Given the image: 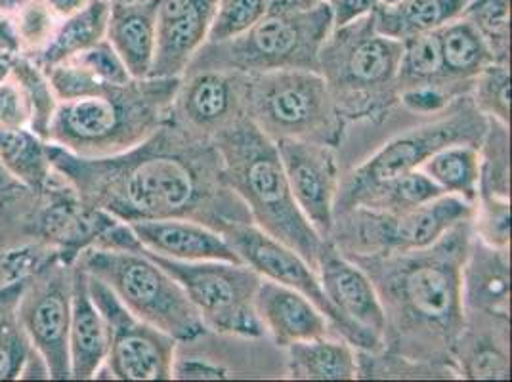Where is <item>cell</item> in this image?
<instances>
[{
    "mask_svg": "<svg viewBox=\"0 0 512 382\" xmlns=\"http://www.w3.org/2000/svg\"><path fill=\"white\" fill-rule=\"evenodd\" d=\"M255 308L266 339L279 350L302 340L335 335L329 319L310 298L276 281H260Z\"/></svg>",
    "mask_w": 512,
    "mask_h": 382,
    "instance_id": "20",
    "label": "cell"
},
{
    "mask_svg": "<svg viewBox=\"0 0 512 382\" xmlns=\"http://www.w3.org/2000/svg\"><path fill=\"white\" fill-rule=\"evenodd\" d=\"M245 117L272 142L306 140L341 149L346 123L320 71L243 75Z\"/></svg>",
    "mask_w": 512,
    "mask_h": 382,
    "instance_id": "8",
    "label": "cell"
},
{
    "mask_svg": "<svg viewBox=\"0 0 512 382\" xmlns=\"http://www.w3.org/2000/svg\"><path fill=\"white\" fill-rule=\"evenodd\" d=\"M27 190L29 188H25L16 178H12L10 172L4 169L2 163H0V207L18 199Z\"/></svg>",
    "mask_w": 512,
    "mask_h": 382,
    "instance_id": "45",
    "label": "cell"
},
{
    "mask_svg": "<svg viewBox=\"0 0 512 382\" xmlns=\"http://www.w3.org/2000/svg\"><path fill=\"white\" fill-rule=\"evenodd\" d=\"M27 0H0V14L14 16Z\"/></svg>",
    "mask_w": 512,
    "mask_h": 382,
    "instance_id": "47",
    "label": "cell"
},
{
    "mask_svg": "<svg viewBox=\"0 0 512 382\" xmlns=\"http://www.w3.org/2000/svg\"><path fill=\"white\" fill-rule=\"evenodd\" d=\"M157 0L113 2L107 20L106 39L119 54L132 79L150 77L155 54Z\"/></svg>",
    "mask_w": 512,
    "mask_h": 382,
    "instance_id": "24",
    "label": "cell"
},
{
    "mask_svg": "<svg viewBox=\"0 0 512 382\" xmlns=\"http://www.w3.org/2000/svg\"><path fill=\"white\" fill-rule=\"evenodd\" d=\"M438 41L444 75L451 83L472 85L474 77L493 62L488 44L463 18L438 29Z\"/></svg>",
    "mask_w": 512,
    "mask_h": 382,
    "instance_id": "29",
    "label": "cell"
},
{
    "mask_svg": "<svg viewBox=\"0 0 512 382\" xmlns=\"http://www.w3.org/2000/svg\"><path fill=\"white\" fill-rule=\"evenodd\" d=\"M222 235L243 264L253 268L262 279L276 281L310 298L325 314V318L329 319L335 335H341L339 316L323 295L318 272L308 260H304L297 251L283 245L272 235L256 228L253 222L232 226Z\"/></svg>",
    "mask_w": 512,
    "mask_h": 382,
    "instance_id": "17",
    "label": "cell"
},
{
    "mask_svg": "<svg viewBox=\"0 0 512 382\" xmlns=\"http://www.w3.org/2000/svg\"><path fill=\"white\" fill-rule=\"evenodd\" d=\"M14 23L20 37L22 56L35 60L50 43L60 18L41 0H27L14 14Z\"/></svg>",
    "mask_w": 512,
    "mask_h": 382,
    "instance_id": "40",
    "label": "cell"
},
{
    "mask_svg": "<svg viewBox=\"0 0 512 382\" xmlns=\"http://www.w3.org/2000/svg\"><path fill=\"white\" fill-rule=\"evenodd\" d=\"M272 0H216L207 43H226L243 35L270 8Z\"/></svg>",
    "mask_w": 512,
    "mask_h": 382,
    "instance_id": "39",
    "label": "cell"
},
{
    "mask_svg": "<svg viewBox=\"0 0 512 382\" xmlns=\"http://www.w3.org/2000/svg\"><path fill=\"white\" fill-rule=\"evenodd\" d=\"M88 287L109 331L106 365L96 379L171 381L178 340L134 316L100 279L90 274Z\"/></svg>",
    "mask_w": 512,
    "mask_h": 382,
    "instance_id": "12",
    "label": "cell"
},
{
    "mask_svg": "<svg viewBox=\"0 0 512 382\" xmlns=\"http://www.w3.org/2000/svg\"><path fill=\"white\" fill-rule=\"evenodd\" d=\"M469 0H394L371 12L375 29L394 41L434 33L463 16Z\"/></svg>",
    "mask_w": 512,
    "mask_h": 382,
    "instance_id": "26",
    "label": "cell"
},
{
    "mask_svg": "<svg viewBox=\"0 0 512 382\" xmlns=\"http://www.w3.org/2000/svg\"><path fill=\"white\" fill-rule=\"evenodd\" d=\"M77 264L100 279L134 316L172 339L186 342L207 333L184 289L144 253L127 224H113L100 237L98 247H88L79 255Z\"/></svg>",
    "mask_w": 512,
    "mask_h": 382,
    "instance_id": "6",
    "label": "cell"
},
{
    "mask_svg": "<svg viewBox=\"0 0 512 382\" xmlns=\"http://www.w3.org/2000/svg\"><path fill=\"white\" fill-rule=\"evenodd\" d=\"M488 117L474 106L469 96H461L436 117L411 123L386 136L358 165L342 170L335 213L350 209L363 191L421 169L428 157L451 144L480 146Z\"/></svg>",
    "mask_w": 512,
    "mask_h": 382,
    "instance_id": "9",
    "label": "cell"
},
{
    "mask_svg": "<svg viewBox=\"0 0 512 382\" xmlns=\"http://www.w3.org/2000/svg\"><path fill=\"white\" fill-rule=\"evenodd\" d=\"M109 12L111 0H92L83 10L60 20L50 43L46 44L35 62L44 71H48L54 65L62 64L65 60L85 52L90 46L104 41Z\"/></svg>",
    "mask_w": 512,
    "mask_h": 382,
    "instance_id": "27",
    "label": "cell"
},
{
    "mask_svg": "<svg viewBox=\"0 0 512 382\" xmlns=\"http://www.w3.org/2000/svg\"><path fill=\"white\" fill-rule=\"evenodd\" d=\"M474 205L440 195L407 213L350 207L335 213L329 241L344 256L392 255L427 249L457 224L472 220Z\"/></svg>",
    "mask_w": 512,
    "mask_h": 382,
    "instance_id": "10",
    "label": "cell"
},
{
    "mask_svg": "<svg viewBox=\"0 0 512 382\" xmlns=\"http://www.w3.org/2000/svg\"><path fill=\"white\" fill-rule=\"evenodd\" d=\"M69 369L73 381H92L106 365L109 331L106 318L90 295L88 274L75 262L69 319Z\"/></svg>",
    "mask_w": 512,
    "mask_h": 382,
    "instance_id": "23",
    "label": "cell"
},
{
    "mask_svg": "<svg viewBox=\"0 0 512 382\" xmlns=\"http://www.w3.org/2000/svg\"><path fill=\"white\" fill-rule=\"evenodd\" d=\"M73 270L58 255L35 268L23 287L20 319L31 346L43 356L52 381H69V319L73 297Z\"/></svg>",
    "mask_w": 512,
    "mask_h": 382,
    "instance_id": "13",
    "label": "cell"
},
{
    "mask_svg": "<svg viewBox=\"0 0 512 382\" xmlns=\"http://www.w3.org/2000/svg\"><path fill=\"white\" fill-rule=\"evenodd\" d=\"M41 2L46 4L60 20H64L67 16L83 10L92 0H41Z\"/></svg>",
    "mask_w": 512,
    "mask_h": 382,
    "instance_id": "46",
    "label": "cell"
},
{
    "mask_svg": "<svg viewBox=\"0 0 512 382\" xmlns=\"http://www.w3.org/2000/svg\"><path fill=\"white\" fill-rule=\"evenodd\" d=\"M10 75L22 88L29 106V130L46 140L48 127L58 107V98L48 81V75L41 65L27 56H16L12 60Z\"/></svg>",
    "mask_w": 512,
    "mask_h": 382,
    "instance_id": "35",
    "label": "cell"
},
{
    "mask_svg": "<svg viewBox=\"0 0 512 382\" xmlns=\"http://www.w3.org/2000/svg\"><path fill=\"white\" fill-rule=\"evenodd\" d=\"M384 2H394V0H384Z\"/></svg>",
    "mask_w": 512,
    "mask_h": 382,
    "instance_id": "50",
    "label": "cell"
},
{
    "mask_svg": "<svg viewBox=\"0 0 512 382\" xmlns=\"http://www.w3.org/2000/svg\"><path fill=\"white\" fill-rule=\"evenodd\" d=\"M140 241V245L153 255L165 256L182 262H201V260H228L241 262L224 235L213 228L184 220V218H165V220H142L127 224Z\"/></svg>",
    "mask_w": 512,
    "mask_h": 382,
    "instance_id": "22",
    "label": "cell"
},
{
    "mask_svg": "<svg viewBox=\"0 0 512 382\" xmlns=\"http://www.w3.org/2000/svg\"><path fill=\"white\" fill-rule=\"evenodd\" d=\"M274 144L300 213L321 239H327L341 186L339 149L306 140H278Z\"/></svg>",
    "mask_w": 512,
    "mask_h": 382,
    "instance_id": "15",
    "label": "cell"
},
{
    "mask_svg": "<svg viewBox=\"0 0 512 382\" xmlns=\"http://www.w3.org/2000/svg\"><path fill=\"white\" fill-rule=\"evenodd\" d=\"M463 20L478 31L490 48L493 62L511 60V0H469Z\"/></svg>",
    "mask_w": 512,
    "mask_h": 382,
    "instance_id": "36",
    "label": "cell"
},
{
    "mask_svg": "<svg viewBox=\"0 0 512 382\" xmlns=\"http://www.w3.org/2000/svg\"><path fill=\"white\" fill-rule=\"evenodd\" d=\"M243 117V73L216 69L182 75L169 111L176 125L209 140Z\"/></svg>",
    "mask_w": 512,
    "mask_h": 382,
    "instance_id": "16",
    "label": "cell"
},
{
    "mask_svg": "<svg viewBox=\"0 0 512 382\" xmlns=\"http://www.w3.org/2000/svg\"><path fill=\"white\" fill-rule=\"evenodd\" d=\"M12 60H14V58H8V56H2V54H0V81L8 77L10 67H12Z\"/></svg>",
    "mask_w": 512,
    "mask_h": 382,
    "instance_id": "48",
    "label": "cell"
},
{
    "mask_svg": "<svg viewBox=\"0 0 512 382\" xmlns=\"http://www.w3.org/2000/svg\"><path fill=\"white\" fill-rule=\"evenodd\" d=\"M333 27V12L321 0H272L268 12L243 35L226 43L203 44L186 73L209 69L243 75L278 69L318 71L321 46Z\"/></svg>",
    "mask_w": 512,
    "mask_h": 382,
    "instance_id": "7",
    "label": "cell"
},
{
    "mask_svg": "<svg viewBox=\"0 0 512 382\" xmlns=\"http://www.w3.org/2000/svg\"><path fill=\"white\" fill-rule=\"evenodd\" d=\"M0 163L31 191H43L56 174L48 142L29 128H0Z\"/></svg>",
    "mask_w": 512,
    "mask_h": 382,
    "instance_id": "28",
    "label": "cell"
},
{
    "mask_svg": "<svg viewBox=\"0 0 512 382\" xmlns=\"http://www.w3.org/2000/svg\"><path fill=\"white\" fill-rule=\"evenodd\" d=\"M358 377L356 379H455L451 373L427 363L406 360L386 350H356Z\"/></svg>",
    "mask_w": 512,
    "mask_h": 382,
    "instance_id": "38",
    "label": "cell"
},
{
    "mask_svg": "<svg viewBox=\"0 0 512 382\" xmlns=\"http://www.w3.org/2000/svg\"><path fill=\"white\" fill-rule=\"evenodd\" d=\"M402 44L404 48H402V58L398 64V77H396L398 92L413 86L459 85V83H451L444 75L438 31L407 39Z\"/></svg>",
    "mask_w": 512,
    "mask_h": 382,
    "instance_id": "34",
    "label": "cell"
},
{
    "mask_svg": "<svg viewBox=\"0 0 512 382\" xmlns=\"http://www.w3.org/2000/svg\"><path fill=\"white\" fill-rule=\"evenodd\" d=\"M511 249L491 247L476 235L461 270L463 312L511 318Z\"/></svg>",
    "mask_w": 512,
    "mask_h": 382,
    "instance_id": "21",
    "label": "cell"
},
{
    "mask_svg": "<svg viewBox=\"0 0 512 382\" xmlns=\"http://www.w3.org/2000/svg\"><path fill=\"white\" fill-rule=\"evenodd\" d=\"M463 327L453 348L459 379H511V321L501 316L463 312Z\"/></svg>",
    "mask_w": 512,
    "mask_h": 382,
    "instance_id": "19",
    "label": "cell"
},
{
    "mask_svg": "<svg viewBox=\"0 0 512 382\" xmlns=\"http://www.w3.org/2000/svg\"><path fill=\"white\" fill-rule=\"evenodd\" d=\"M472 234L491 247L511 249V199L476 197Z\"/></svg>",
    "mask_w": 512,
    "mask_h": 382,
    "instance_id": "41",
    "label": "cell"
},
{
    "mask_svg": "<svg viewBox=\"0 0 512 382\" xmlns=\"http://www.w3.org/2000/svg\"><path fill=\"white\" fill-rule=\"evenodd\" d=\"M144 253L176 279L207 331L245 339L266 337L255 308L262 277L253 268L243 262H182L153 255L146 249Z\"/></svg>",
    "mask_w": 512,
    "mask_h": 382,
    "instance_id": "11",
    "label": "cell"
},
{
    "mask_svg": "<svg viewBox=\"0 0 512 382\" xmlns=\"http://www.w3.org/2000/svg\"><path fill=\"white\" fill-rule=\"evenodd\" d=\"M52 167L88 207L113 220L184 218L224 234L251 214L228 186L213 140L167 119L138 146L109 157H79L48 144Z\"/></svg>",
    "mask_w": 512,
    "mask_h": 382,
    "instance_id": "1",
    "label": "cell"
},
{
    "mask_svg": "<svg viewBox=\"0 0 512 382\" xmlns=\"http://www.w3.org/2000/svg\"><path fill=\"white\" fill-rule=\"evenodd\" d=\"M470 100L486 117L511 125V65H486L472 81Z\"/></svg>",
    "mask_w": 512,
    "mask_h": 382,
    "instance_id": "37",
    "label": "cell"
},
{
    "mask_svg": "<svg viewBox=\"0 0 512 382\" xmlns=\"http://www.w3.org/2000/svg\"><path fill=\"white\" fill-rule=\"evenodd\" d=\"M0 54L8 58L22 56V46L16 31L14 16H8V14H0Z\"/></svg>",
    "mask_w": 512,
    "mask_h": 382,
    "instance_id": "44",
    "label": "cell"
},
{
    "mask_svg": "<svg viewBox=\"0 0 512 382\" xmlns=\"http://www.w3.org/2000/svg\"><path fill=\"white\" fill-rule=\"evenodd\" d=\"M472 226L465 220L427 249L346 256L369 276L383 308V350L459 379L453 348L463 327L461 270Z\"/></svg>",
    "mask_w": 512,
    "mask_h": 382,
    "instance_id": "2",
    "label": "cell"
},
{
    "mask_svg": "<svg viewBox=\"0 0 512 382\" xmlns=\"http://www.w3.org/2000/svg\"><path fill=\"white\" fill-rule=\"evenodd\" d=\"M228 186L243 201L256 228L297 251L314 270L325 239L300 213L276 144L247 119L214 136Z\"/></svg>",
    "mask_w": 512,
    "mask_h": 382,
    "instance_id": "4",
    "label": "cell"
},
{
    "mask_svg": "<svg viewBox=\"0 0 512 382\" xmlns=\"http://www.w3.org/2000/svg\"><path fill=\"white\" fill-rule=\"evenodd\" d=\"M285 377L291 381H354L356 348L339 335L302 340L283 350Z\"/></svg>",
    "mask_w": 512,
    "mask_h": 382,
    "instance_id": "25",
    "label": "cell"
},
{
    "mask_svg": "<svg viewBox=\"0 0 512 382\" xmlns=\"http://www.w3.org/2000/svg\"><path fill=\"white\" fill-rule=\"evenodd\" d=\"M333 12L335 27L369 16L384 0H325Z\"/></svg>",
    "mask_w": 512,
    "mask_h": 382,
    "instance_id": "43",
    "label": "cell"
},
{
    "mask_svg": "<svg viewBox=\"0 0 512 382\" xmlns=\"http://www.w3.org/2000/svg\"><path fill=\"white\" fill-rule=\"evenodd\" d=\"M29 106L22 88L8 73L0 81V128H29Z\"/></svg>",
    "mask_w": 512,
    "mask_h": 382,
    "instance_id": "42",
    "label": "cell"
},
{
    "mask_svg": "<svg viewBox=\"0 0 512 382\" xmlns=\"http://www.w3.org/2000/svg\"><path fill=\"white\" fill-rule=\"evenodd\" d=\"M440 195L444 193L425 172L411 170L363 191L352 207H365L390 214L407 213Z\"/></svg>",
    "mask_w": 512,
    "mask_h": 382,
    "instance_id": "32",
    "label": "cell"
},
{
    "mask_svg": "<svg viewBox=\"0 0 512 382\" xmlns=\"http://www.w3.org/2000/svg\"><path fill=\"white\" fill-rule=\"evenodd\" d=\"M421 172L446 195H455L469 203H476L478 197V176H480V155L478 146L451 144L434 151L421 165Z\"/></svg>",
    "mask_w": 512,
    "mask_h": 382,
    "instance_id": "30",
    "label": "cell"
},
{
    "mask_svg": "<svg viewBox=\"0 0 512 382\" xmlns=\"http://www.w3.org/2000/svg\"><path fill=\"white\" fill-rule=\"evenodd\" d=\"M27 276L4 279L0 285V381H18L33 350L20 319V298Z\"/></svg>",
    "mask_w": 512,
    "mask_h": 382,
    "instance_id": "31",
    "label": "cell"
},
{
    "mask_svg": "<svg viewBox=\"0 0 512 382\" xmlns=\"http://www.w3.org/2000/svg\"><path fill=\"white\" fill-rule=\"evenodd\" d=\"M180 79H130L62 100L46 142L79 157H109L134 148L169 119Z\"/></svg>",
    "mask_w": 512,
    "mask_h": 382,
    "instance_id": "3",
    "label": "cell"
},
{
    "mask_svg": "<svg viewBox=\"0 0 512 382\" xmlns=\"http://www.w3.org/2000/svg\"><path fill=\"white\" fill-rule=\"evenodd\" d=\"M113 2H136V0H113Z\"/></svg>",
    "mask_w": 512,
    "mask_h": 382,
    "instance_id": "49",
    "label": "cell"
},
{
    "mask_svg": "<svg viewBox=\"0 0 512 382\" xmlns=\"http://www.w3.org/2000/svg\"><path fill=\"white\" fill-rule=\"evenodd\" d=\"M511 134L509 125L488 117L486 132L478 146L480 176L478 197L511 199Z\"/></svg>",
    "mask_w": 512,
    "mask_h": 382,
    "instance_id": "33",
    "label": "cell"
},
{
    "mask_svg": "<svg viewBox=\"0 0 512 382\" xmlns=\"http://www.w3.org/2000/svg\"><path fill=\"white\" fill-rule=\"evenodd\" d=\"M216 0H157L150 77L180 79L207 43Z\"/></svg>",
    "mask_w": 512,
    "mask_h": 382,
    "instance_id": "18",
    "label": "cell"
},
{
    "mask_svg": "<svg viewBox=\"0 0 512 382\" xmlns=\"http://www.w3.org/2000/svg\"><path fill=\"white\" fill-rule=\"evenodd\" d=\"M404 44L381 35L371 14L333 27L321 46L318 71L346 123L383 127L398 107V64Z\"/></svg>",
    "mask_w": 512,
    "mask_h": 382,
    "instance_id": "5",
    "label": "cell"
},
{
    "mask_svg": "<svg viewBox=\"0 0 512 382\" xmlns=\"http://www.w3.org/2000/svg\"><path fill=\"white\" fill-rule=\"evenodd\" d=\"M316 272L323 295L341 321L339 333L342 339L348 340L356 350H381L383 308L369 276L358 264L342 255L329 239L321 245Z\"/></svg>",
    "mask_w": 512,
    "mask_h": 382,
    "instance_id": "14",
    "label": "cell"
}]
</instances>
